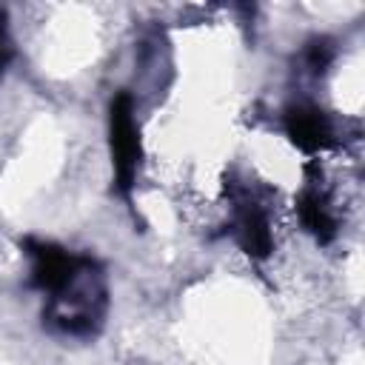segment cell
I'll list each match as a JSON object with an SVG mask.
<instances>
[{
  "label": "cell",
  "mask_w": 365,
  "mask_h": 365,
  "mask_svg": "<svg viewBox=\"0 0 365 365\" xmlns=\"http://www.w3.org/2000/svg\"><path fill=\"white\" fill-rule=\"evenodd\" d=\"M231 200V234L251 259H268L274 251V228L265 202L240 182H225Z\"/></svg>",
  "instance_id": "3"
},
{
  "label": "cell",
  "mask_w": 365,
  "mask_h": 365,
  "mask_svg": "<svg viewBox=\"0 0 365 365\" xmlns=\"http://www.w3.org/2000/svg\"><path fill=\"white\" fill-rule=\"evenodd\" d=\"M297 217L302 222V228L319 242V245H328L334 237H336V211H334V200L328 194V188L322 185L319 177H311L305 171V185L302 191L297 194Z\"/></svg>",
  "instance_id": "5"
},
{
  "label": "cell",
  "mask_w": 365,
  "mask_h": 365,
  "mask_svg": "<svg viewBox=\"0 0 365 365\" xmlns=\"http://www.w3.org/2000/svg\"><path fill=\"white\" fill-rule=\"evenodd\" d=\"M11 60H14V43L9 34V14H6V9H0V80Z\"/></svg>",
  "instance_id": "7"
},
{
  "label": "cell",
  "mask_w": 365,
  "mask_h": 365,
  "mask_svg": "<svg viewBox=\"0 0 365 365\" xmlns=\"http://www.w3.org/2000/svg\"><path fill=\"white\" fill-rule=\"evenodd\" d=\"M108 311V282L103 265L83 254L77 268L43 302V328L60 336H97Z\"/></svg>",
  "instance_id": "1"
},
{
  "label": "cell",
  "mask_w": 365,
  "mask_h": 365,
  "mask_svg": "<svg viewBox=\"0 0 365 365\" xmlns=\"http://www.w3.org/2000/svg\"><path fill=\"white\" fill-rule=\"evenodd\" d=\"M108 148L114 165V188L128 200L143 163L140 123L134 114V97L128 91H117L108 103Z\"/></svg>",
  "instance_id": "2"
},
{
  "label": "cell",
  "mask_w": 365,
  "mask_h": 365,
  "mask_svg": "<svg viewBox=\"0 0 365 365\" xmlns=\"http://www.w3.org/2000/svg\"><path fill=\"white\" fill-rule=\"evenodd\" d=\"M282 128H285V137L302 154H319L339 145V131L334 117L314 103L288 106L282 111Z\"/></svg>",
  "instance_id": "4"
},
{
  "label": "cell",
  "mask_w": 365,
  "mask_h": 365,
  "mask_svg": "<svg viewBox=\"0 0 365 365\" xmlns=\"http://www.w3.org/2000/svg\"><path fill=\"white\" fill-rule=\"evenodd\" d=\"M334 60V43L328 37H314L308 40L305 51H302V63L311 74H322Z\"/></svg>",
  "instance_id": "6"
}]
</instances>
